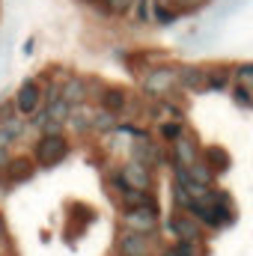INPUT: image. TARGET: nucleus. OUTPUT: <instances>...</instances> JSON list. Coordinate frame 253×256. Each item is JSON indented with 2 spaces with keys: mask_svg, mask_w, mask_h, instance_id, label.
Masks as SVG:
<instances>
[{
  "mask_svg": "<svg viewBox=\"0 0 253 256\" xmlns=\"http://www.w3.org/2000/svg\"><path fill=\"white\" fill-rule=\"evenodd\" d=\"M66 158H68V140L63 134H42V140L36 143V152H33L36 167L51 170V167L63 164Z\"/></svg>",
  "mask_w": 253,
  "mask_h": 256,
  "instance_id": "1",
  "label": "nucleus"
},
{
  "mask_svg": "<svg viewBox=\"0 0 253 256\" xmlns=\"http://www.w3.org/2000/svg\"><path fill=\"white\" fill-rule=\"evenodd\" d=\"M176 86H179V68H173V66L149 68V74L143 78V92H149V96H167Z\"/></svg>",
  "mask_w": 253,
  "mask_h": 256,
  "instance_id": "2",
  "label": "nucleus"
},
{
  "mask_svg": "<svg viewBox=\"0 0 253 256\" xmlns=\"http://www.w3.org/2000/svg\"><path fill=\"white\" fill-rule=\"evenodd\" d=\"M122 226L134 232L152 236L158 230V208L155 206H137V208H122Z\"/></svg>",
  "mask_w": 253,
  "mask_h": 256,
  "instance_id": "3",
  "label": "nucleus"
},
{
  "mask_svg": "<svg viewBox=\"0 0 253 256\" xmlns=\"http://www.w3.org/2000/svg\"><path fill=\"white\" fill-rule=\"evenodd\" d=\"M167 232H173L176 238L182 242H202V224L190 214V212H176L170 220H167Z\"/></svg>",
  "mask_w": 253,
  "mask_h": 256,
  "instance_id": "4",
  "label": "nucleus"
},
{
  "mask_svg": "<svg viewBox=\"0 0 253 256\" xmlns=\"http://www.w3.org/2000/svg\"><path fill=\"white\" fill-rule=\"evenodd\" d=\"M116 254L120 256H152V236L122 230L116 236Z\"/></svg>",
  "mask_w": 253,
  "mask_h": 256,
  "instance_id": "5",
  "label": "nucleus"
},
{
  "mask_svg": "<svg viewBox=\"0 0 253 256\" xmlns=\"http://www.w3.org/2000/svg\"><path fill=\"white\" fill-rule=\"evenodd\" d=\"M33 173H36V161H30L27 155H15V158H9L6 167L0 170V176H3L9 185H24V182L33 179Z\"/></svg>",
  "mask_w": 253,
  "mask_h": 256,
  "instance_id": "6",
  "label": "nucleus"
},
{
  "mask_svg": "<svg viewBox=\"0 0 253 256\" xmlns=\"http://www.w3.org/2000/svg\"><path fill=\"white\" fill-rule=\"evenodd\" d=\"M122 182H126V188H137V191H152V185H155V179H152V167H146V164H140V161H128L126 167H122Z\"/></svg>",
  "mask_w": 253,
  "mask_h": 256,
  "instance_id": "7",
  "label": "nucleus"
},
{
  "mask_svg": "<svg viewBox=\"0 0 253 256\" xmlns=\"http://www.w3.org/2000/svg\"><path fill=\"white\" fill-rule=\"evenodd\" d=\"M39 104H42V90H39V84H36V80H24V84L18 86L15 98H12V108H15L18 114L30 116Z\"/></svg>",
  "mask_w": 253,
  "mask_h": 256,
  "instance_id": "8",
  "label": "nucleus"
},
{
  "mask_svg": "<svg viewBox=\"0 0 253 256\" xmlns=\"http://www.w3.org/2000/svg\"><path fill=\"white\" fill-rule=\"evenodd\" d=\"M60 98H63L68 108L86 104V98H90V84H86L84 78H66L63 86H60Z\"/></svg>",
  "mask_w": 253,
  "mask_h": 256,
  "instance_id": "9",
  "label": "nucleus"
},
{
  "mask_svg": "<svg viewBox=\"0 0 253 256\" xmlns=\"http://www.w3.org/2000/svg\"><path fill=\"white\" fill-rule=\"evenodd\" d=\"M196 158H200V146H196V140L182 131V134L173 140V161L182 164V167H188L190 161H196Z\"/></svg>",
  "mask_w": 253,
  "mask_h": 256,
  "instance_id": "10",
  "label": "nucleus"
},
{
  "mask_svg": "<svg viewBox=\"0 0 253 256\" xmlns=\"http://www.w3.org/2000/svg\"><path fill=\"white\" fill-rule=\"evenodd\" d=\"M98 102H102L104 110H110V114L120 116V114L128 108V92L126 90H120V86H104L102 96H98Z\"/></svg>",
  "mask_w": 253,
  "mask_h": 256,
  "instance_id": "11",
  "label": "nucleus"
},
{
  "mask_svg": "<svg viewBox=\"0 0 253 256\" xmlns=\"http://www.w3.org/2000/svg\"><path fill=\"white\" fill-rule=\"evenodd\" d=\"M131 158L140 161V164H146V167H155V164L161 161V155H158L155 143H149V137H137V140L131 143Z\"/></svg>",
  "mask_w": 253,
  "mask_h": 256,
  "instance_id": "12",
  "label": "nucleus"
},
{
  "mask_svg": "<svg viewBox=\"0 0 253 256\" xmlns=\"http://www.w3.org/2000/svg\"><path fill=\"white\" fill-rule=\"evenodd\" d=\"M116 200H120V206H122V208H137V206H155V208H158V202H155V196H152V191H137V188H122V191L116 194Z\"/></svg>",
  "mask_w": 253,
  "mask_h": 256,
  "instance_id": "13",
  "label": "nucleus"
},
{
  "mask_svg": "<svg viewBox=\"0 0 253 256\" xmlns=\"http://www.w3.org/2000/svg\"><path fill=\"white\" fill-rule=\"evenodd\" d=\"M179 86L194 90V92H202V90H206V68H200V66H185V68H179Z\"/></svg>",
  "mask_w": 253,
  "mask_h": 256,
  "instance_id": "14",
  "label": "nucleus"
},
{
  "mask_svg": "<svg viewBox=\"0 0 253 256\" xmlns=\"http://www.w3.org/2000/svg\"><path fill=\"white\" fill-rule=\"evenodd\" d=\"M0 128H3L12 140H18V137H24V134H27V116H24V114H18V110L12 108L9 114H3V116H0Z\"/></svg>",
  "mask_w": 253,
  "mask_h": 256,
  "instance_id": "15",
  "label": "nucleus"
},
{
  "mask_svg": "<svg viewBox=\"0 0 253 256\" xmlns=\"http://www.w3.org/2000/svg\"><path fill=\"white\" fill-rule=\"evenodd\" d=\"M206 158V164L214 170V173H226L230 167H232V158H230V152L224 149V146H206V152H202Z\"/></svg>",
  "mask_w": 253,
  "mask_h": 256,
  "instance_id": "16",
  "label": "nucleus"
},
{
  "mask_svg": "<svg viewBox=\"0 0 253 256\" xmlns=\"http://www.w3.org/2000/svg\"><path fill=\"white\" fill-rule=\"evenodd\" d=\"M116 126H120L116 114H110V110H104V108H98V110L90 116V131H102V134H108V131H116Z\"/></svg>",
  "mask_w": 253,
  "mask_h": 256,
  "instance_id": "17",
  "label": "nucleus"
},
{
  "mask_svg": "<svg viewBox=\"0 0 253 256\" xmlns=\"http://www.w3.org/2000/svg\"><path fill=\"white\" fill-rule=\"evenodd\" d=\"M232 78V68L226 66H214V68H206V90H224Z\"/></svg>",
  "mask_w": 253,
  "mask_h": 256,
  "instance_id": "18",
  "label": "nucleus"
},
{
  "mask_svg": "<svg viewBox=\"0 0 253 256\" xmlns=\"http://www.w3.org/2000/svg\"><path fill=\"white\" fill-rule=\"evenodd\" d=\"M185 170H188V176L194 179V182H202V185H212V182H214V170H212V167H208V164H206L202 158L190 161Z\"/></svg>",
  "mask_w": 253,
  "mask_h": 256,
  "instance_id": "19",
  "label": "nucleus"
},
{
  "mask_svg": "<svg viewBox=\"0 0 253 256\" xmlns=\"http://www.w3.org/2000/svg\"><path fill=\"white\" fill-rule=\"evenodd\" d=\"M131 12H134V21L137 24H149L152 21V0H134Z\"/></svg>",
  "mask_w": 253,
  "mask_h": 256,
  "instance_id": "20",
  "label": "nucleus"
},
{
  "mask_svg": "<svg viewBox=\"0 0 253 256\" xmlns=\"http://www.w3.org/2000/svg\"><path fill=\"white\" fill-rule=\"evenodd\" d=\"M42 108H45V114H48L51 120H63V122H66V116H68V104H66L63 98H60V96H57L54 102L42 104Z\"/></svg>",
  "mask_w": 253,
  "mask_h": 256,
  "instance_id": "21",
  "label": "nucleus"
},
{
  "mask_svg": "<svg viewBox=\"0 0 253 256\" xmlns=\"http://www.w3.org/2000/svg\"><path fill=\"white\" fill-rule=\"evenodd\" d=\"M134 6V0H102V9L110 15H128Z\"/></svg>",
  "mask_w": 253,
  "mask_h": 256,
  "instance_id": "22",
  "label": "nucleus"
},
{
  "mask_svg": "<svg viewBox=\"0 0 253 256\" xmlns=\"http://www.w3.org/2000/svg\"><path fill=\"white\" fill-rule=\"evenodd\" d=\"M182 131H185V128H182V120H164V122H161V137H164L167 143H173Z\"/></svg>",
  "mask_w": 253,
  "mask_h": 256,
  "instance_id": "23",
  "label": "nucleus"
},
{
  "mask_svg": "<svg viewBox=\"0 0 253 256\" xmlns=\"http://www.w3.org/2000/svg\"><path fill=\"white\" fill-rule=\"evenodd\" d=\"M232 78L242 84V86H253V63H242L232 68Z\"/></svg>",
  "mask_w": 253,
  "mask_h": 256,
  "instance_id": "24",
  "label": "nucleus"
},
{
  "mask_svg": "<svg viewBox=\"0 0 253 256\" xmlns=\"http://www.w3.org/2000/svg\"><path fill=\"white\" fill-rule=\"evenodd\" d=\"M63 120H51V116H48V120H45V122H42V134H63Z\"/></svg>",
  "mask_w": 253,
  "mask_h": 256,
  "instance_id": "25",
  "label": "nucleus"
},
{
  "mask_svg": "<svg viewBox=\"0 0 253 256\" xmlns=\"http://www.w3.org/2000/svg\"><path fill=\"white\" fill-rule=\"evenodd\" d=\"M232 98H236L238 104H244V108H250V104H253V98H250V92H248V86H242V84L236 86V92H232Z\"/></svg>",
  "mask_w": 253,
  "mask_h": 256,
  "instance_id": "26",
  "label": "nucleus"
},
{
  "mask_svg": "<svg viewBox=\"0 0 253 256\" xmlns=\"http://www.w3.org/2000/svg\"><path fill=\"white\" fill-rule=\"evenodd\" d=\"M170 3H176L179 12H194V9H200L206 0H170Z\"/></svg>",
  "mask_w": 253,
  "mask_h": 256,
  "instance_id": "27",
  "label": "nucleus"
},
{
  "mask_svg": "<svg viewBox=\"0 0 253 256\" xmlns=\"http://www.w3.org/2000/svg\"><path fill=\"white\" fill-rule=\"evenodd\" d=\"M9 146H12V137H9V134L0 128V149H9Z\"/></svg>",
  "mask_w": 253,
  "mask_h": 256,
  "instance_id": "28",
  "label": "nucleus"
},
{
  "mask_svg": "<svg viewBox=\"0 0 253 256\" xmlns=\"http://www.w3.org/2000/svg\"><path fill=\"white\" fill-rule=\"evenodd\" d=\"M161 256H182V250H179V244H173V248H164Z\"/></svg>",
  "mask_w": 253,
  "mask_h": 256,
  "instance_id": "29",
  "label": "nucleus"
},
{
  "mask_svg": "<svg viewBox=\"0 0 253 256\" xmlns=\"http://www.w3.org/2000/svg\"><path fill=\"white\" fill-rule=\"evenodd\" d=\"M9 158H12V155H9V149H0V170L6 167V161H9Z\"/></svg>",
  "mask_w": 253,
  "mask_h": 256,
  "instance_id": "30",
  "label": "nucleus"
},
{
  "mask_svg": "<svg viewBox=\"0 0 253 256\" xmlns=\"http://www.w3.org/2000/svg\"><path fill=\"white\" fill-rule=\"evenodd\" d=\"M21 51H24V54H27V57H30V54H33V42H30V39H27V42H24V48H21Z\"/></svg>",
  "mask_w": 253,
  "mask_h": 256,
  "instance_id": "31",
  "label": "nucleus"
},
{
  "mask_svg": "<svg viewBox=\"0 0 253 256\" xmlns=\"http://www.w3.org/2000/svg\"><path fill=\"white\" fill-rule=\"evenodd\" d=\"M0 242H6V224H3V214H0Z\"/></svg>",
  "mask_w": 253,
  "mask_h": 256,
  "instance_id": "32",
  "label": "nucleus"
},
{
  "mask_svg": "<svg viewBox=\"0 0 253 256\" xmlns=\"http://www.w3.org/2000/svg\"><path fill=\"white\" fill-rule=\"evenodd\" d=\"M0 256H3V248H0Z\"/></svg>",
  "mask_w": 253,
  "mask_h": 256,
  "instance_id": "33",
  "label": "nucleus"
}]
</instances>
